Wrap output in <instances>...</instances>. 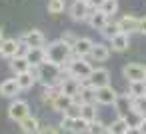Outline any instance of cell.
I'll return each mask as SVG.
<instances>
[{"instance_id": "obj_1", "label": "cell", "mask_w": 146, "mask_h": 134, "mask_svg": "<svg viewBox=\"0 0 146 134\" xmlns=\"http://www.w3.org/2000/svg\"><path fill=\"white\" fill-rule=\"evenodd\" d=\"M66 76L68 74L64 72L62 66H58L54 62H48V60L36 68V78H38V82H42L44 88H58Z\"/></svg>"}, {"instance_id": "obj_2", "label": "cell", "mask_w": 146, "mask_h": 134, "mask_svg": "<svg viewBox=\"0 0 146 134\" xmlns=\"http://www.w3.org/2000/svg\"><path fill=\"white\" fill-rule=\"evenodd\" d=\"M46 48V60L48 62H54V64H58V66H66L72 58H74V54H72V48L62 40V38H58V40H52L48 46H44Z\"/></svg>"}, {"instance_id": "obj_3", "label": "cell", "mask_w": 146, "mask_h": 134, "mask_svg": "<svg viewBox=\"0 0 146 134\" xmlns=\"http://www.w3.org/2000/svg\"><path fill=\"white\" fill-rule=\"evenodd\" d=\"M92 64L86 60V58H72L66 66H64V72L72 78H78L82 82H88L90 74H92Z\"/></svg>"}, {"instance_id": "obj_4", "label": "cell", "mask_w": 146, "mask_h": 134, "mask_svg": "<svg viewBox=\"0 0 146 134\" xmlns=\"http://www.w3.org/2000/svg\"><path fill=\"white\" fill-rule=\"evenodd\" d=\"M122 76L130 82H146V66L138 62H128L122 66Z\"/></svg>"}, {"instance_id": "obj_5", "label": "cell", "mask_w": 146, "mask_h": 134, "mask_svg": "<svg viewBox=\"0 0 146 134\" xmlns=\"http://www.w3.org/2000/svg\"><path fill=\"white\" fill-rule=\"evenodd\" d=\"M26 116H30V104L26 100H20V98L12 100L8 106V118L14 122H22Z\"/></svg>"}, {"instance_id": "obj_6", "label": "cell", "mask_w": 146, "mask_h": 134, "mask_svg": "<svg viewBox=\"0 0 146 134\" xmlns=\"http://www.w3.org/2000/svg\"><path fill=\"white\" fill-rule=\"evenodd\" d=\"M60 128L70 132V134H84V132H88V122L82 120V118H70V116L62 114Z\"/></svg>"}, {"instance_id": "obj_7", "label": "cell", "mask_w": 146, "mask_h": 134, "mask_svg": "<svg viewBox=\"0 0 146 134\" xmlns=\"http://www.w3.org/2000/svg\"><path fill=\"white\" fill-rule=\"evenodd\" d=\"M68 12H70V18H72V20L82 22V20H88V18H90L92 8L88 6L86 0H74V2L70 4V8H68Z\"/></svg>"}, {"instance_id": "obj_8", "label": "cell", "mask_w": 146, "mask_h": 134, "mask_svg": "<svg viewBox=\"0 0 146 134\" xmlns=\"http://www.w3.org/2000/svg\"><path fill=\"white\" fill-rule=\"evenodd\" d=\"M84 84H86V82H82V80H78V78L66 76V78L62 80V84L58 86V90H60V94H66V96H70V98H76V96L80 94V90H82Z\"/></svg>"}, {"instance_id": "obj_9", "label": "cell", "mask_w": 146, "mask_h": 134, "mask_svg": "<svg viewBox=\"0 0 146 134\" xmlns=\"http://www.w3.org/2000/svg\"><path fill=\"white\" fill-rule=\"evenodd\" d=\"M118 22V30L122 32V34H132V32H138V28H140V18L138 16H134V14H124L120 20H116Z\"/></svg>"}, {"instance_id": "obj_10", "label": "cell", "mask_w": 146, "mask_h": 134, "mask_svg": "<svg viewBox=\"0 0 146 134\" xmlns=\"http://www.w3.org/2000/svg\"><path fill=\"white\" fill-rule=\"evenodd\" d=\"M118 96H120V94H118L110 84L96 90V102H98V104H104V106H114L116 100H118Z\"/></svg>"}, {"instance_id": "obj_11", "label": "cell", "mask_w": 146, "mask_h": 134, "mask_svg": "<svg viewBox=\"0 0 146 134\" xmlns=\"http://www.w3.org/2000/svg\"><path fill=\"white\" fill-rule=\"evenodd\" d=\"M88 84L94 86L96 90L102 88V86H108L110 84V70L108 68H94L90 78H88Z\"/></svg>"}, {"instance_id": "obj_12", "label": "cell", "mask_w": 146, "mask_h": 134, "mask_svg": "<svg viewBox=\"0 0 146 134\" xmlns=\"http://www.w3.org/2000/svg\"><path fill=\"white\" fill-rule=\"evenodd\" d=\"M92 48H94V42H92L88 36H82V38H78L76 44L72 46V54H74V58H86V56H90Z\"/></svg>"}, {"instance_id": "obj_13", "label": "cell", "mask_w": 146, "mask_h": 134, "mask_svg": "<svg viewBox=\"0 0 146 134\" xmlns=\"http://www.w3.org/2000/svg\"><path fill=\"white\" fill-rule=\"evenodd\" d=\"M18 44H20V40H16V38H4L2 42H0V56L2 58H16V54H18Z\"/></svg>"}, {"instance_id": "obj_14", "label": "cell", "mask_w": 146, "mask_h": 134, "mask_svg": "<svg viewBox=\"0 0 146 134\" xmlns=\"http://www.w3.org/2000/svg\"><path fill=\"white\" fill-rule=\"evenodd\" d=\"M20 40H24L30 48H44V42H46L44 34H42L40 30H36V28H32V30H28L26 34H22Z\"/></svg>"}, {"instance_id": "obj_15", "label": "cell", "mask_w": 146, "mask_h": 134, "mask_svg": "<svg viewBox=\"0 0 146 134\" xmlns=\"http://www.w3.org/2000/svg\"><path fill=\"white\" fill-rule=\"evenodd\" d=\"M74 102H76V104H96V88L86 82V84L82 86L80 94L74 98Z\"/></svg>"}, {"instance_id": "obj_16", "label": "cell", "mask_w": 146, "mask_h": 134, "mask_svg": "<svg viewBox=\"0 0 146 134\" xmlns=\"http://www.w3.org/2000/svg\"><path fill=\"white\" fill-rule=\"evenodd\" d=\"M18 92H20V86L16 82V78H6L4 82H0V96H4V98H16Z\"/></svg>"}, {"instance_id": "obj_17", "label": "cell", "mask_w": 146, "mask_h": 134, "mask_svg": "<svg viewBox=\"0 0 146 134\" xmlns=\"http://www.w3.org/2000/svg\"><path fill=\"white\" fill-rule=\"evenodd\" d=\"M26 60L30 62L32 68H38L40 64L46 62V48H30L26 54Z\"/></svg>"}, {"instance_id": "obj_18", "label": "cell", "mask_w": 146, "mask_h": 134, "mask_svg": "<svg viewBox=\"0 0 146 134\" xmlns=\"http://www.w3.org/2000/svg\"><path fill=\"white\" fill-rule=\"evenodd\" d=\"M16 82H18L20 90H30V88L38 82V78H36V68H32L30 72L18 74V76H16Z\"/></svg>"}, {"instance_id": "obj_19", "label": "cell", "mask_w": 146, "mask_h": 134, "mask_svg": "<svg viewBox=\"0 0 146 134\" xmlns=\"http://www.w3.org/2000/svg\"><path fill=\"white\" fill-rule=\"evenodd\" d=\"M18 124H20L22 134H38V132H40V128H42V126H40V122H38V118H36V116H32V114H30V116H26V118H24L22 122H18Z\"/></svg>"}, {"instance_id": "obj_20", "label": "cell", "mask_w": 146, "mask_h": 134, "mask_svg": "<svg viewBox=\"0 0 146 134\" xmlns=\"http://www.w3.org/2000/svg\"><path fill=\"white\" fill-rule=\"evenodd\" d=\"M108 56H110V46H106L102 42H94V48L90 52V58L94 62H106Z\"/></svg>"}, {"instance_id": "obj_21", "label": "cell", "mask_w": 146, "mask_h": 134, "mask_svg": "<svg viewBox=\"0 0 146 134\" xmlns=\"http://www.w3.org/2000/svg\"><path fill=\"white\" fill-rule=\"evenodd\" d=\"M108 22H110V18H108L102 10H92V14H90V18H88V24H90L94 30H102Z\"/></svg>"}, {"instance_id": "obj_22", "label": "cell", "mask_w": 146, "mask_h": 134, "mask_svg": "<svg viewBox=\"0 0 146 134\" xmlns=\"http://www.w3.org/2000/svg\"><path fill=\"white\" fill-rule=\"evenodd\" d=\"M128 46H130V36L128 34H118V36H114L112 40H110V48L114 50V52H124V50H128Z\"/></svg>"}, {"instance_id": "obj_23", "label": "cell", "mask_w": 146, "mask_h": 134, "mask_svg": "<svg viewBox=\"0 0 146 134\" xmlns=\"http://www.w3.org/2000/svg\"><path fill=\"white\" fill-rule=\"evenodd\" d=\"M10 70L18 76V74H24V72H30L32 70V66H30V62L26 60V58H20V56H16V58H12L10 60Z\"/></svg>"}, {"instance_id": "obj_24", "label": "cell", "mask_w": 146, "mask_h": 134, "mask_svg": "<svg viewBox=\"0 0 146 134\" xmlns=\"http://www.w3.org/2000/svg\"><path fill=\"white\" fill-rule=\"evenodd\" d=\"M130 104H132V96L126 92V94H120L118 96V100H116V112H118V116H126V112L130 114Z\"/></svg>"}, {"instance_id": "obj_25", "label": "cell", "mask_w": 146, "mask_h": 134, "mask_svg": "<svg viewBox=\"0 0 146 134\" xmlns=\"http://www.w3.org/2000/svg\"><path fill=\"white\" fill-rule=\"evenodd\" d=\"M108 130L112 134H126L130 130V124H128L126 116H118L116 120H112V124H108Z\"/></svg>"}, {"instance_id": "obj_26", "label": "cell", "mask_w": 146, "mask_h": 134, "mask_svg": "<svg viewBox=\"0 0 146 134\" xmlns=\"http://www.w3.org/2000/svg\"><path fill=\"white\" fill-rule=\"evenodd\" d=\"M74 102V98H70V96H66V94H58V98L52 102V110L54 112H66L68 108H70V104Z\"/></svg>"}, {"instance_id": "obj_27", "label": "cell", "mask_w": 146, "mask_h": 134, "mask_svg": "<svg viewBox=\"0 0 146 134\" xmlns=\"http://www.w3.org/2000/svg\"><path fill=\"white\" fill-rule=\"evenodd\" d=\"M130 112H132V114H138V116H142V118H146V96L132 98Z\"/></svg>"}, {"instance_id": "obj_28", "label": "cell", "mask_w": 146, "mask_h": 134, "mask_svg": "<svg viewBox=\"0 0 146 134\" xmlns=\"http://www.w3.org/2000/svg\"><path fill=\"white\" fill-rule=\"evenodd\" d=\"M80 118H82V120H86L88 124H90V122H94V120H98V116H96V104H82Z\"/></svg>"}, {"instance_id": "obj_29", "label": "cell", "mask_w": 146, "mask_h": 134, "mask_svg": "<svg viewBox=\"0 0 146 134\" xmlns=\"http://www.w3.org/2000/svg\"><path fill=\"white\" fill-rule=\"evenodd\" d=\"M128 94H130L132 98L146 96V82H130V84H128Z\"/></svg>"}, {"instance_id": "obj_30", "label": "cell", "mask_w": 146, "mask_h": 134, "mask_svg": "<svg viewBox=\"0 0 146 134\" xmlns=\"http://www.w3.org/2000/svg\"><path fill=\"white\" fill-rule=\"evenodd\" d=\"M100 32H102V36H104V38L112 40L114 36H118V34H120V30H118V22H108Z\"/></svg>"}, {"instance_id": "obj_31", "label": "cell", "mask_w": 146, "mask_h": 134, "mask_svg": "<svg viewBox=\"0 0 146 134\" xmlns=\"http://www.w3.org/2000/svg\"><path fill=\"white\" fill-rule=\"evenodd\" d=\"M106 130H108V126L102 120H94L88 124V134H104Z\"/></svg>"}, {"instance_id": "obj_32", "label": "cell", "mask_w": 146, "mask_h": 134, "mask_svg": "<svg viewBox=\"0 0 146 134\" xmlns=\"http://www.w3.org/2000/svg\"><path fill=\"white\" fill-rule=\"evenodd\" d=\"M100 10L110 18L112 14H116V12H118V2H116V0H106V2L102 4V8H100Z\"/></svg>"}, {"instance_id": "obj_33", "label": "cell", "mask_w": 146, "mask_h": 134, "mask_svg": "<svg viewBox=\"0 0 146 134\" xmlns=\"http://www.w3.org/2000/svg\"><path fill=\"white\" fill-rule=\"evenodd\" d=\"M58 94H60V90H58V88H44V92H42V100H44V102H48V104L52 106V102L58 98Z\"/></svg>"}, {"instance_id": "obj_34", "label": "cell", "mask_w": 146, "mask_h": 134, "mask_svg": "<svg viewBox=\"0 0 146 134\" xmlns=\"http://www.w3.org/2000/svg\"><path fill=\"white\" fill-rule=\"evenodd\" d=\"M48 12L50 14L64 12V0H48Z\"/></svg>"}, {"instance_id": "obj_35", "label": "cell", "mask_w": 146, "mask_h": 134, "mask_svg": "<svg viewBox=\"0 0 146 134\" xmlns=\"http://www.w3.org/2000/svg\"><path fill=\"white\" fill-rule=\"evenodd\" d=\"M80 110H82V104L72 102V104H70V108H68L64 114H66V116H70V118H80Z\"/></svg>"}, {"instance_id": "obj_36", "label": "cell", "mask_w": 146, "mask_h": 134, "mask_svg": "<svg viewBox=\"0 0 146 134\" xmlns=\"http://www.w3.org/2000/svg\"><path fill=\"white\" fill-rule=\"evenodd\" d=\"M38 134H60V128L58 126H54V124H46V126H42L40 128V132Z\"/></svg>"}, {"instance_id": "obj_37", "label": "cell", "mask_w": 146, "mask_h": 134, "mask_svg": "<svg viewBox=\"0 0 146 134\" xmlns=\"http://www.w3.org/2000/svg\"><path fill=\"white\" fill-rule=\"evenodd\" d=\"M62 40H64V42H66V44H68V46L72 48V46L76 44L78 36H76V34H72V32H66V34H62Z\"/></svg>"}, {"instance_id": "obj_38", "label": "cell", "mask_w": 146, "mask_h": 134, "mask_svg": "<svg viewBox=\"0 0 146 134\" xmlns=\"http://www.w3.org/2000/svg\"><path fill=\"white\" fill-rule=\"evenodd\" d=\"M104 2H106V0H88V6H90L92 10H100Z\"/></svg>"}, {"instance_id": "obj_39", "label": "cell", "mask_w": 146, "mask_h": 134, "mask_svg": "<svg viewBox=\"0 0 146 134\" xmlns=\"http://www.w3.org/2000/svg\"><path fill=\"white\" fill-rule=\"evenodd\" d=\"M138 32H140L142 36H146V16L140 18V28H138Z\"/></svg>"}, {"instance_id": "obj_40", "label": "cell", "mask_w": 146, "mask_h": 134, "mask_svg": "<svg viewBox=\"0 0 146 134\" xmlns=\"http://www.w3.org/2000/svg\"><path fill=\"white\" fill-rule=\"evenodd\" d=\"M126 134H142V130H140V128H132V126H130V130H128Z\"/></svg>"}, {"instance_id": "obj_41", "label": "cell", "mask_w": 146, "mask_h": 134, "mask_svg": "<svg viewBox=\"0 0 146 134\" xmlns=\"http://www.w3.org/2000/svg\"><path fill=\"white\" fill-rule=\"evenodd\" d=\"M140 130H142V134H146V118L142 120V124H140Z\"/></svg>"}, {"instance_id": "obj_42", "label": "cell", "mask_w": 146, "mask_h": 134, "mask_svg": "<svg viewBox=\"0 0 146 134\" xmlns=\"http://www.w3.org/2000/svg\"><path fill=\"white\" fill-rule=\"evenodd\" d=\"M2 40H4V30L0 28V42H2Z\"/></svg>"}, {"instance_id": "obj_43", "label": "cell", "mask_w": 146, "mask_h": 134, "mask_svg": "<svg viewBox=\"0 0 146 134\" xmlns=\"http://www.w3.org/2000/svg\"><path fill=\"white\" fill-rule=\"evenodd\" d=\"M104 134H112V132H110V130H106V132H104Z\"/></svg>"}, {"instance_id": "obj_44", "label": "cell", "mask_w": 146, "mask_h": 134, "mask_svg": "<svg viewBox=\"0 0 146 134\" xmlns=\"http://www.w3.org/2000/svg\"><path fill=\"white\" fill-rule=\"evenodd\" d=\"M86 2H88V0H86Z\"/></svg>"}, {"instance_id": "obj_45", "label": "cell", "mask_w": 146, "mask_h": 134, "mask_svg": "<svg viewBox=\"0 0 146 134\" xmlns=\"http://www.w3.org/2000/svg\"><path fill=\"white\" fill-rule=\"evenodd\" d=\"M116 2H118V0H116Z\"/></svg>"}]
</instances>
